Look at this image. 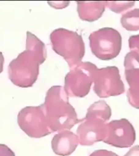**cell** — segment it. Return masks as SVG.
Listing matches in <instances>:
<instances>
[{
    "instance_id": "obj_1",
    "label": "cell",
    "mask_w": 139,
    "mask_h": 156,
    "mask_svg": "<svg viewBox=\"0 0 139 156\" xmlns=\"http://www.w3.org/2000/svg\"><path fill=\"white\" fill-rule=\"evenodd\" d=\"M26 49L11 61L8 77L13 83L21 88L32 87L39 74V66L47 58L46 45L31 32L26 33Z\"/></svg>"
},
{
    "instance_id": "obj_4",
    "label": "cell",
    "mask_w": 139,
    "mask_h": 156,
    "mask_svg": "<svg viewBox=\"0 0 139 156\" xmlns=\"http://www.w3.org/2000/svg\"><path fill=\"white\" fill-rule=\"evenodd\" d=\"M89 41L92 52L100 60H112L121 52V35L112 27H103L91 33Z\"/></svg>"
},
{
    "instance_id": "obj_20",
    "label": "cell",
    "mask_w": 139,
    "mask_h": 156,
    "mask_svg": "<svg viewBox=\"0 0 139 156\" xmlns=\"http://www.w3.org/2000/svg\"><path fill=\"white\" fill-rule=\"evenodd\" d=\"M4 57L2 52L0 51V73L3 71L4 69Z\"/></svg>"
},
{
    "instance_id": "obj_11",
    "label": "cell",
    "mask_w": 139,
    "mask_h": 156,
    "mask_svg": "<svg viewBox=\"0 0 139 156\" xmlns=\"http://www.w3.org/2000/svg\"><path fill=\"white\" fill-rule=\"evenodd\" d=\"M79 144V137L70 130H63L54 136L51 142L52 151L60 156L71 155Z\"/></svg>"
},
{
    "instance_id": "obj_12",
    "label": "cell",
    "mask_w": 139,
    "mask_h": 156,
    "mask_svg": "<svg viewBox=\"0 0 139 156\" xmlns=\"http://www.w3.org/2000/svg\"><path fill=\"white\" fill-rule=\"evenodd\" d=\"M77 12L82 21L89 22L98 20L101 17L106 6V2L77 1Z\"/></svg>"
},
{
    "instance_id": "obj_16",
    "label": "cell",
    "mask_w": 139,
    "mask_h": 156,
    "mask_svg": "<svg viewBox=\"0 0 139 156\" xmlns=\"http://www.w3.org/2000/svg\"><path fill=\"white\" fill-rule=\"evenodd\" d=\"M128 42L130 49L139 55V34L131 36L129 38Z\"/></svg>"
},
{
    "instance_id": "obj_9",
    "label": "cell",
    "mask_w": 139,
    "mask_h": 156,
    "mask_svg": "<svg viewBox=\"0 0 139 156\" xmlns=\"http://www.w3.org/2000/svg\"><path fill=\"white\" fill-rule=\"evenodd\" d=\"M106 132V121L102 117L87 112L85 118L81 120L77 129L79 144L91 146L97 142L103 141Z\"/></svg>"
},
{
    "instance_id": "obj_6",
    "label": "cell",
    "mask_w": 139,
    "mask_h": 156,
    "mask_svg": "<svg viewBox=\"0 0 139 156\" xmlns=\"http://www.w3.org/2000/svg\"><path fill=\"white\" fill-rule=\"evenodd\" d=\"M17 123L20 129L31 138H40L51 134L43 105L27 106L19 111Z\"/></svg>"
},
{
    "instance_id": "obj_17",
    "label": "cell",
    "mask_w": 139,
    "mask_h": 156,
    "mask_svg": "<svg viewBox=\"0 0 139 156\" xmlns=\"http://www.w3.org/2000/svg\"><path fill=\"white\" fill-rule=\"evenodd\" d=\"M89 156H118L112 151H107L106 149L96 150Z\"/></svg>"
},
{
    "instance_id": "obj_10",
    "label": "cell",
    "mask_w": 139,
    "mask_h": 156,
    "mask_svg": "<svg viewBox=\"0 0 139 156\" xmlns=\"http://www.w3.org/2000/svg\"><path fill=\"white\" fill-rule=\"evenodd\" d=\"M125 75L130 88L127 97L129 104L139 110V55L131 51L124 60Z\"/></svg>"
},
{
    "instance_id": "obj_8",
    "label": "cell",
    "mask_w": 139,
    "mask_h": 156,
    "mask_svg": "<svg viewBox=\"0 0 139 156\" xmlns=\"http://www.w3.org/2000/svg\"><path fill=\"white\" fill-rule=\"evenodd\" d=\"M136 131L126 119L114 120L106 124L105 143L118 148H128L136 140Z\"/></svg>"
},
{
    "instance_id": "obj_2",
    "label": "cell",
    "mask_w": 139,
    "mask_h": 156,
    "mask_svg": "<svg viewBox=\"0 0 139 156\" xmlns=\"http://www.w3.org/2000/svg\"><path fill=\"white\" fill-rule=\"evenodd\" d=\"M48 126L52 132L70 130L81 122L63 86H53L47 91L42 104Z\"/></svg>"
},
{
    "instance_id": "obj_14",
    "label": "cell",
    "mask_w": 139,
    "mask_h": 156,
    "mask_svg": "<svg viewBox=\"0 0 139 156\" xmlns=\"http://www.w3.org/2000/svg\"><path fill=\"white\" fill-rule=\"evenodd\" d=\"M87 112L101 116L106 121L110 119L112 115V110L110 105H108L107 103L103 100L96 101L92 104L88 109Z\"/></svg>"
},
{
    "instance_id": "obj_3",
    "label": "cell",
    "mask_w": 139,
    "mask_h": 156,
    "mask_svg": "<svg viewBox=\"0 0 139 156\" xmlns=\"http://www.w3.org/2000/svg\"><path fill=\"white\" fill-rule=\"evenodd\" d=\"M50 39L52 49L64 58L70 67L81 62L85 55V43L77 32L58 28L51 33Z\"/></svg>"
},
{
    "instance_id": "obj_15",
    "label": "cell",
    "mask_w": 139,
    "mask_h": 156,
    "mask_svg": "<svg viewBox=\"0 0 139 156\" xmlns=\"http://www.w3.org/2000/svg\"><path fill=\"white\" fill-rule=\"evenodd\" d=\"M134 1L128 2H106V5L110 9L116 13H121L134 6Z\"/></svg>"
},
{
    "instance_id": "obj_7",
    "label": "cell",
    "mask_w": 139,
    "mask_h": 156,
    "mask_svg": "<svg viewBox=\"0 0 139 156\" xmlns=\"http://www.w3.org/2000/svg\"><path fill=\"white\" fill-rule=\"evenodd\" d=\"M93 83V90L100 98L120 95L126 90L119 69L115 66L97 69Z\"/></svg>"
},
{
    "instance_id": "obj_5",
    "label": "cell",
    "mask_w": 139,
    "mask_h": 156,
    "mask_svg": "<svg viewBox=\"0 0 139 156\" xmlns=\"http://www.w3.org/2000/svg\"><path fill=\"white\" fill-rule=\"evenodd\" d=\"M98 69L90 62H81L72 67L65 77L64 89L70 97H85L90 90L94 76Z\"/></svg>"
},
{
    "instance_id": "obj_19",
    "label": "cell",
    "mask_w": 139,
    "mask_h": 156,
    "mask_svg": "<svg viewBox=\"0 0 139 156\" xmlns=\"http://www.w3.org/2000/svg\"><path fill=\"white\" fill-rule=\"evenodd\" d=\"M124 156H139V145L133 147Z\"/></svg>"
},
{
    "instance_id": "obj_13",
    "label": "cell",
    "mask_w": 139,
    "mask_h": 156,
    "mask_svg": "<svg viewBox=\"0 0 139 156\" xmlns=\"http://www.w3.org/2000/svg\"><path fill=\"white\" fill-rule=\"evenodd\" d=\"M121 23L127 31L139 30V8H135L123 14L121 18Z\"/></svg>"
},
{
    "instance_id": "obj_18",
    "label": "cell",
    "mask_w": 139,
    "mask_h": 156,
    "mask_svg": "<svg viewBox=\"0 0 139 156\" xmlns=\"http://www.w3.org/2000/svg\"><path fill=\"white\" fill-rule=\"evenodd\" d=\"M0 156H15V154L6 144H0Z\"/></svg>"
}]
</instances>
